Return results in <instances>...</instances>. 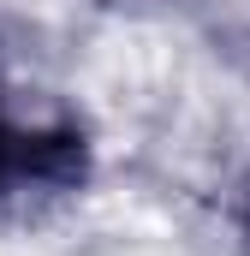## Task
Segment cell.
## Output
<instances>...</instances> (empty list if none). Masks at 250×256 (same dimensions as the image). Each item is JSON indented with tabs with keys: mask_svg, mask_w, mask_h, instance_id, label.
<instances>
[{
	"mask_svg": "<svg viewBox=\"0 0 250 256\" xmlns=\"http://www.w3.org/2000/svg\"><path fill=\"white\" fill-rule=\"evenodd\" d=\"M84 137L72 126L18 120L0 108V208H42L84 185Z\"/></svg>",
	"mask_w": 250,
	"mask_h": 256,
	"instance_id": "1",
	"label": "cell"
}]
</instances>
